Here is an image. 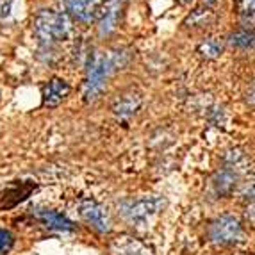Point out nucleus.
I'll return each mask as SVG.
<instances>
[{
	"mask_svg": "<svg viewBox=\"0 0 255 255\" xmlns=\"http://www.w3.org/2000/svg\"><path fill=\"white\" fill-rule=\"evenodd\" d=\"M164 207V202L159 196H148V198H139V200L125 202L122 205V214L130 223H146L152 216Z\"/></svg>",
	"mask_w": 255,
	"mask_h": 255,
	"instance_id": "nucleus-3",
	"label": "nucleus"
},
{
	"mask_svg": "<svg viewBox=\"0 0 255 255\" xmlns=\"http://www.w3.org/2000/svg\"><path fill=\"white\" fill-rule=\"evenodd\" d=\"M36 184L25 180V182H14L11 186L0 189V213L2 211H9V209L16 207L23 200H27L32 191H36Z\"/></svg>",
	"mask_w": 255,
	"mask_h": 255,
	"instance_id": "nucleus-6",
	"label": "nucleus"
},
{
	"mask_svg": "<svg viewBox=\"0 0 255 255\" xmlns=\"http://www.w3.org/2000/svg\"><path fill=\"white\" fill-rule=\"evenodd\" d=\"M125 54L120 52H107V54H93L88 64V75H86L84 82V98L86 102H95L100 95H102L104 88L109 79L116 70L125 63L124 61Z\"/></svg>",
	"mask_w": 255,
	"mask_h": 255,
	"instance_id": "nucleus-1",
	"label": "nucleus"
},
{
	"mask_svg": "<svg viewBox=\"0 0 255 255\" xmlns=\"http://www.w3.org/2000/svg\"><path fill=\"white\" fill-rule=\"evenodd\" d=\"M32 29H34V36L39 39V43L54 45L70 34L72 21H70L68 14L43 9L36 14L34 21H32Z\"/></svg>",
	"mask_w": 255,
	"mask_h": 255,
	"instance_id": "nucleus-2",
	"label": "nucleus"
},
{
	"mask_svg": "<svg viewBox=\"0 0 255 255\" xmlns=\"http://www.w3.org/2000/svg\"><path fill=\"white\" fill-rule=\"evenodd\" d=\"M204 2H205L207 5H214V4L218 2V0H204Z\"/></svg>",
	"mask_w": 255,
	"mask_h": 255,
	"instance_id": "nucleus-19",
	"label": "nucleus"
},
{
	"mask_svg": "<svg viewBox=\"0 0 255 255\" xmlns=\"http://www.w3.org/2000/svg\"><path fill=\"white\" fill-rule=\"evenodd\" d=\"M102 2L104 0H64L66 11L73 18L84 21V23L95 20V14H97L98 7L102 5Z\"/></svg>",
	"mask_w": 255,
	"mask_h": 255,
	"instance_id": "nucleus-10",
	"label": "nucleus"
},
{
	"mask_svg": "<svg viewBox=\"0 0 255 255\" xmlns=\"http://www.w3.org/2000/svg\"><path fill=\"white\" fill-rule=\"evenodd\" d=\"M79 211H81L82 220H84L91 229H95L97 232H100V234L109 232V216H107L106 209L98 204V202L82 200Z\"/></svg>",
	"mask_w": 255,
	"mask_h": 255,
	"instance_id": "nucleus-7",
	"label": "nucleus"
},
{
	"mask_svg": "<svg viewBox=\"0 0 255 255\" xmlns=\"http://www.w3.org/2000/svg\"><path fill=\"white\" fill-rule=\"evenodd\" d=\"M111 255H155L150 247L130 236H120L115 238L109 245Z\"/></svg>",
	"mask_w": 255,
	"mask_h": 255,
	"instance_id": "nucleus-8",
	"label": "nucleus"
},
{
	"mask_svg": "<svg viewBox=\"0 0 255 255\" xmlns=\"http://www.w3.org/2000/svg\"><path fill=\"white\" fill-rule=\"evenodd\" d=\"M14 245V236L5 229H0V255H7Z\"/></svg>",
	"mask_w": 255,
	"mask_h": 255,
	"instance_id": "nucleus-17",
	"label": "nucleus"
},
{
	"mask_svg": "<svg viewBox=\"0 0 255 255\" xmlns=\"http://www.w3.org/2000/svg\"><path fill=\"white\" fill-rule=\"evenodd\" d=\"M124 9H125V0H104L102 5L98 7L97 14H95L100 36H109L118 29L120 18L124 14Z\"/></svg>",
	"mask_w": 255,
	"mask_h": 255,
	"instance_id": "nucleus-5",
	"label": "nucleus"
},
{
	"mask_svg": "<svg viewBox=\"0 0 255 255\" xmlns=\"http://www.w3.org/2000/svg\"><path fill=\"white\" fill-rule=\"evenodd\" d=\"M141 102H143V98H141L139 93L127 91V93L118 95V98L113 104V111H115V115L120 116V118H128V116H132L139 109Z\"/></svg>",
	"mask_w": 255,
	"mask_h": 255,
	"instance_id": "nucleus-11",
	"label": "nucleus"
},
{
	"mask_svg": "<svg viewBox=\"0 0 255 255\" xmlns=\"http://www.w3.org/2000/svg\"><path fill=\"white\" fill-rule=\"evenodd\" d=\"M236 180H238V173H236V171H232V170H229V168H225V170L221 171V173L216 177V180H214L216 193L220 196L230 195V193L234 191Z\"/></svg>",
	"mask_w": 255,
	"mask_h": 255,
	"instance_id": "nucleus-13",
	"label": "nucleus"
},
{
	"mask_svg": "<svg viewBox=\"0 0 255 255\" xmlns=\"http://www.w3.org/2000/svg\"><path fill=\"white\" fill-rule=\"evenodd\" d=\"M243 236L241 221L232 214H225L214 220L209 227V238L216 245H232L239 241Z\"/></svg>",
	"mask_w": 255,
	"mask_h": 255,
	"instance_id": "nucleus-4",
	"label": "nucleus"
},
{
	"mask_svg": "<svg viewBox=\"0 0 255 255\" xmlns=\"http://www.w3.org/2000/svg\"><path fill=\"white\" fill-rule=\"evenodd\" d=\"M230 43L238 48H243V50H248V48L254 47V32L252 30H238L234 34L230 36Z\"/></svg>",
	"mask_w": 255,
	"mask_h": 255,
	"instance_id": "nucleus-16",
	"label": "nucleus"
},
{
	"mask_svg": "<svg viewBox=\"0 0 255 255\" xmlns=\"http://www.w3.org/2000/svg\"><path fill=\"white\" fill-rule=\"evenodd\" d=\"M236 7H238V14L241 18L243 25L250 27L254 25V11H255V0H238L236 2Z\"/></svg>",
	"mask_w": 255,
	"mask_h": 255,
	"instance_id": "nucleus-14",
	"label": "nucleus"
},
{
	"mask_svg": "<svg viewBox=\"0 0 255 255\" xmlns=\"http://www.w3.org/2000/svg\"><path fill=\"white\" fill-rule=\"evenodd\" d=\"M70 84L63 79H50L47 84L43 86V106L45 107H57L64 98L70 95Z\"/></svg>",
	"mask_w": 255,
	"mask_h": 255,
	"instance_id": "nucleus-9",
	"label": "nucleus"
},
{
	"mask_svg": "<svg viewBox=\"0 0 255 255\" xmlns=\"http://www.w3.org/2000/svg\"><path fill=\"white\" fill-rule=\"evenodd\" d=\"M38 220L41 221L43 225H47L48 229H54V230H73V223L68 220V218H64L63 214L55 213V211H39L38 214Z\"/></svg>",
	"mask_w": 255,
	"mask_h": 255,
	"instance_id": "nucleus-12",
	"label": "nucleus"
},
{
	"mask_svg": "<svg viewBox=\"0 0 255 255\" xmlns=\"http://www.w3.org/2000/svg\"><path fill=\"white\" fill-rule=\"evenodd\" d=\"M14 0H0V18H7L11 14Z\"/></svg>",
	"mask_w": 255,
	"mask_h": 255,
	"instance_id": "nucleus-18",
	"label": "nucleus"
},
{
	"mask_svg": "<svg viewBox=\"0 0 255 255\" xmlns=\"http://www.w3.org/2000/svg\"><path fill=\"white\" fill-rule=\"evenodd\" d=\"M198 52L204 55L205 59H216V57H220L223 54V43L218 38L205 39L200 47H198Z\"/></svg>",
	"mask_w": 255,
	"mask_h": 255,
	"instance_id": "nucleus-15",
	"label": "nucleus"
}]
</instances>
